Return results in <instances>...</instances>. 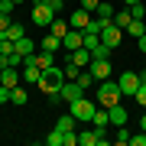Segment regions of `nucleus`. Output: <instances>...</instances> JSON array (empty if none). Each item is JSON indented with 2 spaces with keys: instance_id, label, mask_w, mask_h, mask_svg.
Listing matches in <instances>:
<instances>
[{
  "instance_id": "11",
  "label": "nucleus",
  "mask_w": 146,
  "mask_h": 146,
  "mask_svg": "<svg viewBox=\"0 0 146 146\" xmlns=\"http://www.w3.org/2000/svg\"><path fill=\"white\" fill-rule=\"evenodd\" d=\"M88 23H91V10H84V7H78V10L68 16V26L72 29H84Z\"/></svg>"
},
{
  "instance_id": "25",
  "label": "nucleus",
  "mask_w": 146,
  "mask_h": 146,
  "mask_svg": "<svg viewBox=\"0 0 146 146\" xmlns=\"http://www.w3.org/2000/svg\"><path fill=\"white\" fill-rule=\"evenodd\" d=\"M91 123H94V127H107V123H110V114H107V107H104V110H94Z\"/></svg>"
},
{
  "instance_id": "16",
  "label": "nucleus",
  "mask_w": 146,
  "mask_h": 146,
  "mask_svg": "<svg viewBox=\"0 0 146 146\" xmlns=\"http://www.w3.org/2000/svg\"><path fill=\"white\" fill-rule=\"evenodd\" d=\"M33 52H36V42H33L29 36L16 39V55H23V58H26V55H33Z\"/></svg>"
},
{
  "instance_id": "5",
  "label": "nucleus",
  "mask_w": 146,
  "mask_h": 146,
  "mask_svg": "<svg viewBox=\"0 0 146 146\" xmlns=\"http://www.w3.org/2000/svg\"><path fill=\"white\" fill-rule=\"evenodd\" d=\"M52 20H55V10H52L49 3H36V7H33V23H36V26L49 29V26H52Z\"/></svg>"
},
{
  "instance_id": "32",
  "label": "nucleus",
  "mask_w": 146,
  "mask_h": 146,
  "mask_svg": "<svg viewBox=\"0 0 146 146\" xmlns=\"http://www.w3.org/2000/svg\"><path fill=\"white\" fill-rule=\"evenodd\" d=\"M110 52H114V49H110V46H104V42H101V46L94 49L91 55H94V58H110Z\"/></svg>"
},
{
  "instance_id": "44",
  "label": "nucleus",
  "mask_w": 146,
  "mask_h": 146,
  "mask_svg": "<svg viewBox=\"0 0 146 146\" xmlns=\"http://www.w3.org/2000/svg\"><path fill=\"white\" fill-rule=\"evenodd\" d=\"M36 3H52V0H36Z\"/></svg>"
},
{
  "instance_id": "31",
  "label": "nucleus",
  "mask_w": 146,
  "mask_h": 146,
  "mask_svg": "<svg viewBox=\"0 0 146 146\" xmlns=\"http://www.w3.org/2000/svg\"><path fill=\"white\" fill-rule=\"evenodd\" d=\"M130 13H133V20H146V3H143V0H140V3H133Z\"/></svg>"
},
{
  "instance_id": "2",
  "label": "nucleus",
  "mask_w": 146,
  "mask_h": 146,
  "mask_svg": "<svg viewBox=\"0 0 146 146\" xmlns=\"http://www.w3.org/2000/svg\"><path fill=\"white\" fill-rule=\"evenodd\" d=\"M94 98H98V104L101 107H114V104H120V98H123V94H120V84L117 81H98V91H94Z\"/></svg>"
},
{
  "instance_id": "18",
  "label": "nucleus",
  "mask_w": 146,
  "mask_h": 146,
  "mask_svg": "<svg viewBox=\"0 0 146 146\" xmlns=\"http://www.w3.org/2000/svg\"><path fill=\"white\" fill-rule=\"evenodd\" d=\"M23 36H26V26H23V23H10L0 39H13V42H16V39H23Z\"/></svg>"
},
{
  "instance_id": "19",
  "label": "nucleus",
  "mask_w": 146,
  "mask_h": 146,
  "mask_svg": "<svg viewBox=\"0 0 146 146\" xmlns=\"http://www.w3.org/2000/svg\"><path fill=\"white\" fill-rule=\"evenodd\" d=\"M23 81H29V84H39V75H42V68H36V65H26L23 62Z\"/></svg>"
},
{
  "instance_id": "6",
  "label": "nucleus",
  "mask_w": 146,
  "mask_h": 146,
  "mask_svg": "<svg viewBox=\"0 0 146 146\" xmlns=\"http://www.w3.org/2000/svg\"><path fill=\"white\" fill-rule=\"evenodd\" d=\"M120 39H123V29H120L114 20L104 23V29H101V42H104V46H110V49H117V46H120Z\"/></svg>"
},
{
  "instance_id": "40",
  "label": "nucleus",
  "mask_w": 146,
  "mask_h": 146,
  "mask_svg": "<svg viewBox=\"0 0 146 146\" xmlns=\"http://www.w3.org/2000/svg\"><path fill=\"white\" fill-rule=\"evenodd\" d=\"M136 46H140V52L146 55V33H143V36H140V39H136Z\"/></svg>"
},
{
  "instance_id": "1",
  "label": "nucleus",
  "mask_w": 146,
  "mask_h": 146,
  "mask_svg": "<svg viewBox=\"0 0 146 146\" xmlns=\"http://www.w3.org/2000/svg\"><path fill=\"white\" fill-rule=\"evenodd\" d=\"M68 78H65V72L62 68H42V75H39V91L42 94H58L62 91V84H65Z\"/></svg>"
},
{
  "instance_id": "26",
  "label": "nucleus",
  "mask_w": 146,
  "mask_h": 146,
  "mask_svg": "<svg viewBox=\"0 0 146 146\" xmlns=\"http://www.w3.org/2000/svg\"><path fill=\"white\" fill-rule=\"evenodd\" d=\"M75 81H78V84H81L84 91H88V88H94V75L88 72V68H81V75H78V78H75Z\"/></svg>"
},
{
  "instance_id": "39",
  "label": "nucleus",
  "mask_w": 146,
  "mask_h": 146,
  "mask_svg": "<svg viewBox=\"0 0 146 146\" xmlns=\"http://www.w3.org/2000/svg\"><path fill=\"white\" fill-rule=\"evenodd\" d=\"M49 7H52V10L58 13V10H65V0H52V3H49Z\"/></svg>"
},
{
  "instance_id": "10",
  "label": "nucleus",
  "mask_w": 146,
  "mask_h": 146,
  "mask_svg": "<svg viewBox=\"0 0 146 146\" xmlns=\"http://www.w3.org/2000/svg\"><path fill=\"white\" fill-rule=\"evenodd\" d=\"M81 46H84V33L81 29H68L65 39H62V49L65 52H75V49H81Z\"/></svg>"
},
{
  "instance_id": "4",
  "label": "nucleus",
  "mask_w": 146,
  "mask_h": 146,
  "mask_svg": "<svg viewBox=\"0 0 146 146\" xmlns=\"http://www.w3.org/2000/svg\"><path fill=\"white\" fill-rule=\"evenodd\" d=\"M78 143H81V146H107L110 140H107L104 127H94V130H84V133H78Z\"/></svg>"
},
{
  "instance_id": "21",
  "label": "nucleus",
  "mask_w": 146,
  "mask_h": 146,
  "mask_svg": "<svg viewBox=\"0 0 146 146\" xmlns=\"http://www.w3.org/2000/svg\"><path fill=\"white\" fill-rule=\"evenodd\" d=\"M58 130H62V133H75V117L72 114H65V117H58Z\"/></svg>"
},
{
  "instance_id": "36",
  "label": "nucleus",
  "mask_w": 146,
  "mask_h": 146,
  "mask_svg": "<svg viewBox=\"0 0 146 146\" xmlns=\"http://www.w3.org/2000/svg\"><path fill=\"white\" fill-rule=\"evenodd\" d=\"M13 7H16L13 0H0V13H13Z\"/></svg>"
},
{
  "instance_id": "28",
  "label": "nucleus",
  "mask_w": 146,
  "mask_h": 146,
  "mask_svg": "<svg viewBox=\"0 0 146 146\" xmlns=\"http://www.w3.org/2000/svg\"><path fill=\"white\" fill-rule=\"evenodd\" d=\"M62 72H65V78H68V81H75V78H78V75H81V65H75L72 58H68V65L62 68Z\"/></svg>"
},
{
  "instance_id": "42",
  "label": "nucleus",
  "mask_w": 146,
  "mask_h": 146,
  "mask_svg": "<svg viewBox=\"0 0 146 146\" xmlns=\"http://www.w3.org/2000/svg\"><path fill=\"white\" fill-rule=\"evenodd\" d=\"M120 3H127V7H133V3H140V0H120Z\"/></svg>"
},
{
  "instance_id": "45",
  "label": "nucleus",
  "mask_w": 146,
  "mask_h": 146,
  "mask_svg": "<svg viewBox=\"0 0 146 146\" xmlns=\"http://www.w3.org/2000/svg\"><path fill=\"white\" fill-rule=\"evenodd\" d=\"M0 72H3V68H0Z\"/></svg>"
},
{
  "instance_id": "22",
  "label": "nucleus",
  "mask_w": 146,
  "mask_h": 146,
  "mask_svg": "<svg viewBox=\"0 0 146 146\" xmlns=\"http://www.w3.org/2000/svg\"><path fill=\"white\" fill-rule=\"evenodd\" d=\"M49 33H52V36H58V39H65V33H68V23H65V20H52Z\"/></svg>"
},
{
  "instance_id": "17",
  "label": "nucleus",
  "mask_w": 146,
  "mask_h": 146,
  "mask_svg": "<svg viewBox=\"0 0 146 146\" xmlns=\"http://www.w3.org/2000/svg\"><path fill=\"white\" fill-rule=\"evenodd\" d=\"M114 23H117V26H120V29L127 33V26H130V23H133V13H130V7H127V10H123V7H120V10L114 13Z\"/></svg>"
},
{
  "instance_id": "24",
  "label": "nucleus",
  "mask_w": 146,
  "mask_h": 146,
  "mask_svg": "<svg viewBox=\"0 0 146 146\" xmlns=\"http://www.w3.org/2000/svg\"><path fill=\"white\" fill-rule=\"evenodd\" d=\"M26 101H29V94H26V91H23V88H13V94H10V104L23 107V104H26Z\"/></svg>"
},
{
  "instance_id": "7",
  "label": "nucleus",
  "mask_w": 146,
  "mask_h": 146,
  "mask_svg": "<svg viewBox=\"0 0 146 146\" xmlns=\"http://www.w3.org/2000/svg\"><path fill=\"white\" fill-rule=\"evenodd\" d=\"M117 84H120V94H123V98H133L136 88H140V75H136V72H123Z\"/></svg>"
},
{
  "instance_id": "30",
  "label": "nucleus",
  "mask_w": 146,
  "mask_h": 146,
  "mask_svg": "<svg viewBox=\"0 0 146 146\" xmlns=\"http://www.w3.org/2000/svg\"><path fill=\"white\" fill-rule=\"evenodd\" d=\"M16 52V42L13 39H0V55H13Z\"/></svg>"
},
{
  "instance_id": "13",
  "label": "nucleus",
  "mask_w": 146,
  "mask_h": 146,
  "mask_svg": "<svg viewBox=\"0 0 146 146\" xmlns=\"http://www.w3.org/2000/svg\"><path fill=\"white\" fill-rule=\"evenodd\" d=\"M107 114H110V123H114V127H127V117H130V114H127V107H123V104L107 107Z\"/></svg>"
},
{
  "instance_id": "12",
  "label": "nucleus",
  "mask_w": 146,
  "mask_h": 146,
  "mask_svg": "<svg viewBox=\"0 0 146 146\" xmlns=\"http://www.w3.org/2000/svg\"><path fill=\"white\" fill-rule=\"evenodd\" d=\"M20 78H23V72H20V68H13V65H7L3 72H0V84H7V88H16Z\"/></svg>"
},
{
  "instance_id": "8",
  "label": "nucleus",
  "mask_w": 146,
  "mask_h": 146,
  "mask_svg": "<svg viewBox=\"0 0 146 146\" xmlns=\"http://www.w3.org/2000/svg\"><path fill=\"white\" fill-rule=\"evenodd\" d=\"M88 72L94 75V81H107L110 78V58H91Z\"/></svg>"
},
{
  "instance_id": "33",
  "label": "nucleus",
  "mask_w": 146,
  "mask_h": 146,
  "mask_svg": "<svg viewBox=\"0 0 146 146\" xmlns=\"http://www.w3.org/2000/svg\"><path fill=\"white\" fill-rule=\"evenodd\" d=\"M133 101H136V104H140V107H146V84H143V81H140V88H136Z\"/></svg>"
},
{
  "instance_id": "43",
  "label": "nucleus",
  "mask_w": 146,
  "mask_h": 146,
  "mask_svg": "<svg viewBox=\"0 0 146 146\" xmlns=\"http://www.w3.org/2000/svg\"><path fill=\"white\" fill-rule=\"evenodd\" d=\"M13 3H16V7H20V3H26V0H13Z\"/></svg>"
},
{
  "instance_id": "23",
  "label": "nucleus",
  "mask_w": 146,
  "mask_h": 146,
  "mask_svg": "<svg viewBox=\"0 0 146 146\" xmlns=\"http://www.w3.org/2000/svg\"><path fill=\"white\" fill-rule=\"evenodd\" d=\"M46 146H65V133H62V130L55 127V130L46 136Z\"/></svg>"
},
{
  "instance_id": "15",
  "label": "nucleus",
  "mask_w": 146,
  "mask_h": 146,
  "mask_svg": "<svg viewBox=\"0 0 146 146\" xmlns=\"http://www.w3.org/2000/svg\"><path fill=\"white\" fill-rule=\"evenodd\" d=\"M114 13H117L114 0H101V3H98V10H94V16H101V20H114Z\"/></svg>"
},
{
  "instance_id": "29",
  "label": "nucleus",
  "mask_w": 146,
  "mask_h": 146,
  "mask_svg": "<svg viewBox=\"0 0 146 146\" xmlns=\"http://www.w3.org/2000/svg\"><path fill=\"white\" fill-rule=\"evenodd\" d=\"M114 146H123V143H130V133H127V127H117V136L110 140Z\"/></svg>"
},
{
  "instance_id": "20",
  "label": "nucleus",
  "mask_w": 146,
  "mask_h": 146,
  "mask_svg": "<svg viewBox=\"0 0 146 146\" xmlns=\"http://www.w3.org/2000/svg\"><path fill=\"white\" fill-rule=\"evenodd\" d=\"M42 49H46V52H58V49H62V39L52 36V33H46V36H42Z\"/></svg>"
},
{
  "instance_id": "35",
  "label": "nucleus",
  "mask_w": 146,
  "mask_h": 146,
  "mask_svg": "<svg viewBox=\"0 0 146 146\" xmlns=\"http://www.w3.org/2000/svg\"><path fill=\"white\" fill-rule=\"evenodd\" d=\"M10 23H13V20H10V13H0V36L7 33V26H10Z\"/></svg>"
},
{
  "instance_id": "37",
  "label": "nucleus",
  "mask_w": 146,
  "mask_h": 146,
  "mask_svg": "<svg viewBox=\"0 0 146 146\" xmlns=\"http://www.w3.org/2000/svg\"><path fill=\"white\" fill-rule=\"evenodd\" d=\"M130 143H133V146H146V130H143L140 136H130Z\"/></svg>"
},
{
  "instance_id": "14",
  "label": "nucleus",
  "mask_w": 146,
  "mask_h": 146,
  "mask_svg": "<svg viewBox=\"0 0 146 146\" xmlns=\"http://www.w3.org/2000/svg\"><path fill=\"white\" fill-rule=\"evenodd\" d=\"M68 58H72V62H75V65H81V68H88L94 55H91V52H88V49H84V46H81V49H75V52H68Z\"/></svg>"
},
{
  "instance_id": "38",
  "label": "nucleus",
  "mask_w": 146,
  "mask_h": 146,
  "mask_svg": "<svg viewBox=\"0 0 146 146\" xmlns=\"http://www.w3.org/2000/svg\"><path fill=\"white\" fill-rule=\"evenodd\" d=\"M98 3H101V0H81V7H84V10H91V13L98 10Z\"/></svg>"
},
{
  "instance_id": "41",
  "label": "nucleus",
  "mask_w": 146,
  "mask_h": 146,
  "mask_svg": "<svg viewBox=\"0 0 146 146\" xmlns=\"http://www.w3.org/2000/svg\"><path fill=\"white\" fill-rule=\"evenodd\" d=\"M140 127H143V130H146V110H143V117H140Z\"/></svg>"
},
{
  "instance_id": "3",
  "label": "nucleus",
  "mask_w": 146,
  "mask_h": 146,
  "mask_svg": "<svg viewBox=\"0 0 146 146\" xmlns=\"http://www.w3.org/2000/svg\"><path fill=\"white\" fill-rule=\"evenodd\" d=\"M68 110H72V117H75V120H91L98 107H94V101L78 98V101H72V104H68Z\"/></svg>"
},
{
  "instance_id": "27",
  "label": "nucleus",
  "mask_w": 146,
  "mask_h": 146,
  "mask_svg": "<svg viewBox=\"0 0 146 146\" xmlns=\"http://www.w3.org/2000/svg\"><path fill=\"white\" fill-rule=\"evenodd\" d=\"M127 33H130V36H136V39H140L143 33H146V20H133L130 26H127Z\"/></svg>"
},
{
  "instance_id": "9",
  "label": "nucleus",
  "mask_w": 146,
  "mask_h": 146,
  "mask_svg": "<svg viewBox=\"0 0 146 146\" xmlns=\"http://www.w3.org/2000/svg\"><path fill=\"white\" fill-rule=\"evenodd\" d=\"M58 98H62L65 104H72V101L84 98V88H81L78 81H65V84H62V91H58Z\"/></svg>"
},
{
  "instance_id": "34",
  "label": "nucleus",
  "mask_w": 146,
  "mask_h": 146,
  "mask_svg": "<svg viewBox=\"0 0 146 146\" xmlns=\"http://www.w3.org/2000/svg\"><path fill=\"white\" fill-rule=\"evenodd\" d=\"M10 94H13V88H7V84H0V104H10Z\"/></svg>"
}]
</instances>
